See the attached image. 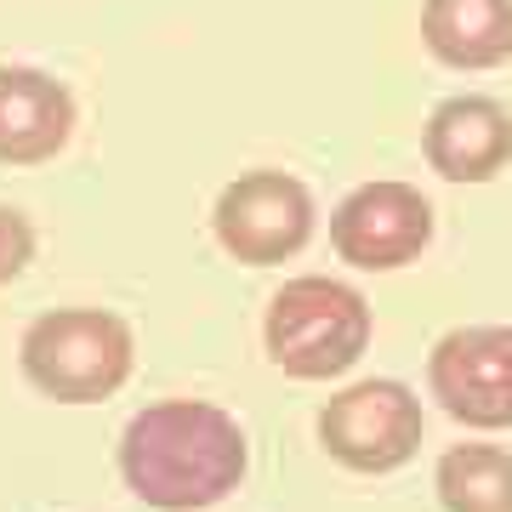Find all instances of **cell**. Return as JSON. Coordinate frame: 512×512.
<instances>
[{
    "instance_id": "52a82bcc",
    "label": "cell",
    "mask_w": 512,
    "mask_h": 512,
    "mask_svg": "<svg viewBox=\"0 0 512 512\" xmlns=\"http://www.w3.org/2000/svg\"><path fill=\"white\" fill-rule=\"evenodd\" d=\"M433 239V205L421 200V188L410 183H365L330 217V245L342 262L370 268V274H393L404 262H416Z\"/></svg>"
},
{
    "instance_id": "ba28073f",
    "label": "cell",
    "mask_w": 512,
    "mask_h": 512,
    "mask_svg": "<svg viewBox=\"0 0 512 512\" xmlns=\"http://www.w3.org/2000/svg\"><path fill=\"white\" fill-rule=\"evenodd\" d=\"M421 154L444 183H490L512 165V109L495 97H444L427 114Z\"/></svg>"
},
{
    "instance_id": "9c48e42d",
    "label": "cell",
    "mask_w": 512,
    "mask_h": 512,
    "mask_svg": "<svg viewBox=\"0 0 512 512\" xmlns=\"http://www.w3.org/2000/svg\"><path fill=\"white\" fill-rule=\"evenodd\" d=\"M74 137L69 86L29 63H0V165H46Z\"/></svg>"
},
{
    "instance_id": "6da1fadb",
    "label": "cell",
    "mask_w": 512,
    "mask_h": 512,
    "mask_svg": "<svg viewBox=\"0 0 512 512\" xmlns=\"http://www.w3.org/2000/svg\"><path fill=\"white\" fill-rule=\"evenodd\" d=\"M245 467V427L205 399H160L120 433V478L154 512L217 507L228 490H239Z\"/></svg>"
},
{
    "instance_id": "3957f363",
    "label": "cell",
    "mask_w": 512,
    "mask_h": 512,
    "mask_svg": "<svg viewBox=\"0 0 512 512\" xmlns=\"http://www.w3.org/2000/svg\"><path fill=\"white\" fill-rule=\"evenodd\" d=\"M262 342L285 376L296 382H330L365 359L370 348V302L342 279L302 274L285 279L279 296L268 302Z\"/></svg>"
},
{
    "instance_id": "8992f818",
    "label": "cell",
    "mask_w": 512,
    "mask_h": 512,
    "mask_svg": "<svg viewBox=\"0 0 512 512\" xmlns=\"http://www.w3.org/2000/svg\"><path fill=\"white\" fill-rule=\"evenodd\" d=\"M427 387L461 427H512V325H461L439 336Z\"/></svg>"
},
{
    "instance_id": "30bf717a",
    "label": "cell",
    "mask_w": 512,
    "mask_h": 512,
    "mask_svg": "<svg viewBox=\"0 0 512 512\" xmlns=\"http://www.w3.org/2000/svg\"><path fill=\"white\" fill-rule=\"evenodd\" d=\"M421 40L444 69H495L512 57V0H421Z\"/></svg>"
},
{
    "instance_id": "277c9868",
    "label": "cell",
    "mask_w": 512,
    "mask_h": 512,
    "mask_svg": "<svg viewBox=\"0 0 512 512\" xmlns=\"http://www.w3.org/2000/svg\"><path fill=\"white\" fill-rule=\"evenodd\" d=\"M421 399L404 382H353L319 410V444L330 461H342L348 473H399L404 461L421 450Z\"/></svg>"
},
{
    "instance_id": "5b68a950",
    "label": "cell",
    "mask_w": 512,
    "mask_h": 512,
    "mask_svg": "<svg viewBox=\"0 0 512 512\" xmlns=\"http://www.w3.org/2000/svg\"><path fill=\"white\" fill-rule=\"evenodd\" d=\"M217 245L245 268H274L313 239V194L291 171H245L217 194Z\"/></svg>"
},
{
    "instance_id": "7c38bea8",
    "label": "cell",
    "mask_w": 512,
    "mask_h": 512,
    "mask_svg": "<svg viewBox=\"0 0 512 512\" xmlns=\"http://www.w3.org/2000/svg\"><path fill=\"white\" fill-rule=\"evenodd\" d=\"M29 262H35V228H29L23 211L0 205V285H6V279H18Z\"/></svg>"
},
{
    "instance_id": "7a4b0ae2",
    "label": "cell",
    "mask_w": 512,
    "mask_h": 512,
    "mask_svg": "<svg viewBox=\"0 0 512 512\" xmlns=\"http://www.w3.org/2000/svg\"><path fill=\"white\" fill-rule=\"evenodd\" d=\"M131 325L109 308H52L29 319L18 342L23 382L57 404L114 399L131 376Z\"/></svg>"
},
{
    "instance_id": "8fae6325",
    "label": "cell",
    "mask_w": 512,
    "mask_h": 512,
    "mask_svg": "<svg viewBox=\"0 0 512 512\" xmlns=\"http://www.w3.org/2000/svg\"><path fill=\"white\" fill-rule=\"evenodd\" d=\"M444 512H512V450L450 444L433 473Z\"/></svg>"
}]
</instances>
